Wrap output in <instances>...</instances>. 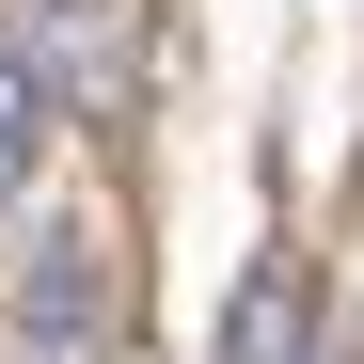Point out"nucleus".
Masks as SVG:
<instances>
[{"label": "nucleus", "mask_w": 364, "mask_h": 364, "mask_svg": "<svg viewBox=\"0 0 364 364\" xmlns=\"http://www.w3.org/2000/svg\"><path fill=\"white\" fill-rule=\"evenodd\" d=\"M222 364H317V301H301V269H254L222 301Z\"/></svg>", "instance_id": "1"}, {"label": "nucleus", "mask_w": 364, "mask_h": 364, "mask_svg": "<svg viewBox=\"0 0 364 364\" xmlns=\"http://www.w3.org/2000/svg\"><path fill=\"white\" fill-rule=\"evenodd\" d=\"M32 159H48V64H32V48H0V206L32 191Z\"/></svg>", "instance_id": "2"}, {"label": "nucleus", "mask_w": 364, "mask_h": 364, "mask_svg": "<svg viewBox=\"0 0 364 364\" xmlns=\"http://www.w3.org/2000/svg\"><path fill=\"white\" fill-rule=\"evenodd\" d=\"M80 333H95V254L64 237V254L32 269V348H48V364H80Z\"/></svg>", "instance_id": "3"}]
</instances>
